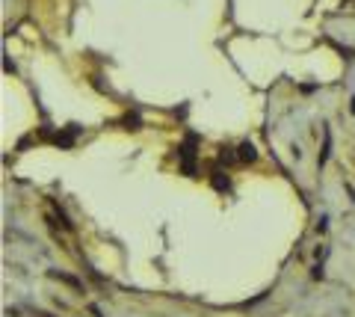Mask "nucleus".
Wrapping results in <instances>:
<instances>
[]
</instances>
